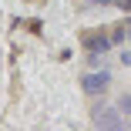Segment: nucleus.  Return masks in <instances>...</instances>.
Segmentation results:
<instances>
[{
  "label": "nucleus",
  "mask_w": 131,
  "mask_h": 131,
  "mask_svg": "<svg viewBox=\"0 0 131 131\" xmlns=\"http://www.w3.org/2000/svg\"><path fill=\"white\" fill-rule=\"evenodd\" d=\"M118 61H121L124 67H131V50H121V54H118Z\"/></svg>",
  "instance_id": "423d86ee"
},
{
  "label": "nucleus",
  "mask_w": 131,
  "mask_h": 131,
  "mask_svg": "<svg viewBox=\"0 0 131 131\" xmlns=\"http://www.w3.org/2000/svg\"><path fill=\"white\" fill-rule=\"evenodd\" d=\"M88 4H97V7H108V4H114V0H88Z\"/></svg>",
  "instance_id": "6e6552de"
},
{
  "label": "nucleus",
  "mask_w": 131,
  "mask_h": 131,
  "mask_svg": "<svg viewBox=\"0 0 131 131\" xmlns=\"http://www.w3.org/2000/svg\"><path fill=\"white\" fill-rule=\"evenodd\" d=\"M108 88H111V74H108V71H88V74L81 77V91H84L88 97H104Z\"/></svg>",
  "instance_id": "f03ea898"
},
{
  "label": "nucleus",
  "mask_w": 131,
  "mask_h": 131,
  "mask_svg": "<svg viewBox=\"0 0 131 131\" xmlns=\"http://www.w3.org/2000/svg\"><path fill=\"white\" fill-rule=\"evenodd\" d=\"M124 37H128V27H124V20H121V24H111V40H114V44H121Z\"/></svg>",
  "instance_id": "20e7f679"
},
{
  "label": "nucleus",
  "mask_w": 131,
  "mask_h": 131,
  "mask_svg": "<svg viewBox=\"0 0 131 131\" xmlns=\"http://www.w3.org/2000/svg\"><path fill=\"white\" fill-rule=\"evenodd\" d=\"M118 108H121V111H124V114H131V91H128V94H121V97H118Z\"/></svg>",
  "instance_id": "39448f33"
},
{
  "label": "nucleus",
  "mask_w": 131,
  "mask_h": 131,
  "mask_svg": "<svg viewBox=\"0 0 131 131\" xmlns=\"http://www.w3.org/2000/svg\"><path fill=\"white\" fill-rule=\"evenodd\" d=\"M114 4H118V7H121L124 14H131V0H114Z\"/></svg>",
  "instance_id": "0eeeda50"
},
{
  "label": "nucleus",
  "mask_w": 131,
  "mask_h": 131,
  "mask_svg": "<svg viewBox=\"0 0 131 131\" xmlns=\"http://www.w3.org/2000/svg\"><path fill=\"white\" fill-rule=\"evenodd\" d=\"M81 44H84V50H88V54H101V57L114 47L111 30H88V34H81Z\"/></svg>",
  "instance_id": "7ed1b4c3"
},
{
  "label": "nucleus",
  "mask_w": 131,
  "mask_h": 131,
  "mask_svg": "<svg viewBox=\"0 0 131 131\" xmlns=\"http://www.w3.org/2000/svg\"><path fill=\"white\" fill-rule=\"evenodd\" d=\"M124 111L118 108V104H104L101 97L94 101V108H91V124L94 128H111V131H121L124 128Z\"/></svg>",
  "instance_id": "f257e3e1"
}]
</instances>
